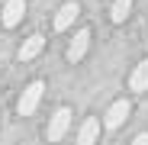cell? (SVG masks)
Masks as SVG:
<instances>
[{"label":"cell","instance_id":"obj_7","mask_svg":"<svg viewBox=\"0 0 148 145\" xmlns=\"http://www.w3.org/2000/svg\"><path fill=\"white\" fill-rule=\"evenodd\" d=\"M42 48H45V36H39V32H36V36H29L26 42L19 45V61H32V58L42 52Z\"/></svg>","mask_w":148,"mask_h":145},{"label":"cell","instance_id":"obj_6","mask_svg":"<svg viewBox=\"0 0 148 145\" xmlns=\"http://www.w3.org/2000/svg\"><path fill=\"white\" fill-rule=\"evenodd\" d=\"M77 16H81V7L74 3V0L61 3V10L55 13V29H58V32H64V29H68V26H71V23L77 19Z\"/></svg>","mask_w":148,"mask_h":145},{"label":"cell","instance_id":"obj_2","mask_svg":"<svg viewBox=\"0 0 148 145\" xmlns=\"http://www.w3.org/2000/svg\"><path fill=\"white\" fill-rule=\"evenodd\" d=\"M129 113H132V103H129V100H116V103L106 110V116H103V126H106V129H119V126L129 119Z\"/></svg>","mask_w":148,"mask_h":145},{"label":"cell","instance_id":"obj_1","mask_svg":"<svg viewBox=\"0 0 148 145\" xmlns=\"http://www.w3.org/2000/svg\"><path fill=\"white\" fill-rule=\"evenodd\" d=\"M42 93H45V84H42V81H32L26 90H23L19 103H16L19 116H32V113H36V107H39V100H42Z\"/></svg>","mask_w":148,"mask_h":145},{"label":"cell","instance_id":"obj_10","mask_svg":"<svg viewBox=\"0 0 148 145\" xmlns=\"http://www.w3.org/2000/svg\"><path fill=\"white\" fill-rule=\"evenodd\" d=\"M129 10H132V0H113V7H110V19H113V23H126Z\"/></svg>","mask_w":148,"mask_h":145},{"label":"cell","instance_id":"obj_11","mask_svg":"<svg viewBox=\"0 0 148 145\" xmlns=\"http://www.w3.org/2000/svg\"><path fill=\"white\" fill-rule=\"evenodd\" d=\"M132 145H148V132H138V135L132 139Z\"/></svg>","mask_w":148,"mask_h":145},{"label":"cell","instance_id":"obj_3","mask_svg":"<svg viewBox=\"0 0 148 145\" xmlns=\"http://www.w3.org/2000/svg\"><path fill=\"white\" fill-rule=\"evenodd\" d=\"M68 126H71V110L68 107H58L55 116H52V123H48V142H58L68 132Z\"/></svg>","mask_w":148,"mask_h":145},{"label":"cell","instance_id":"obj_9","mask_svg":"<svg viewBox=\"0 0 148 145\" xmlns=\"http://www.w3.org/2000/svg\"><path fill=\"white\" fill-rule=\"evenodd\" d=\"M97 135H100V119H84V126H81V132H77V145H93L97 142Z\"/></svg>","mask_w":148,"mask_h":145},{"label":"cell","instance_id":"obj_5","mask_svg":"<svg viewBox=\"0 0 148 145\" xmlns=\"http://www.w3.org/2000/svg\"><path fill=\"white\" fill-rule=\"evenodd\" d=\"M87 45H90V29H77L74 39H71V45H68V61H71V65L81 61V58L87 55Z\"/></svg>","mask_w":148,"mask_h":145},{"label":"cell","instance_id":"obj_4","mask_svg":"<svg viewBox=\"0 0 148 145\" xmlns=\"http://www.w3.org/2000/svg\"><path fill=\"white\" fill-rule=\"evenodd\" d=\"M23 13H26V0H7L3 10H0V23H3L7 29H13L16 23L23 19Z\"/></svg>","mask_w":148,"mask_h":145},{"label":"cell","instance_id":"obj_8","mask_svg":"<svg viewBox=\"0 0 148 145\" xmlns=\"http://www.w3.org/2000/svg\"><path fill=\"white\" fill-rule=\"evenodd\" d=\"M129 87H132L135 93H145V90H148V58L135 65V71L129 74Z\"/></svg>","mask_w":148,"mask_h":145}]
</instances>
